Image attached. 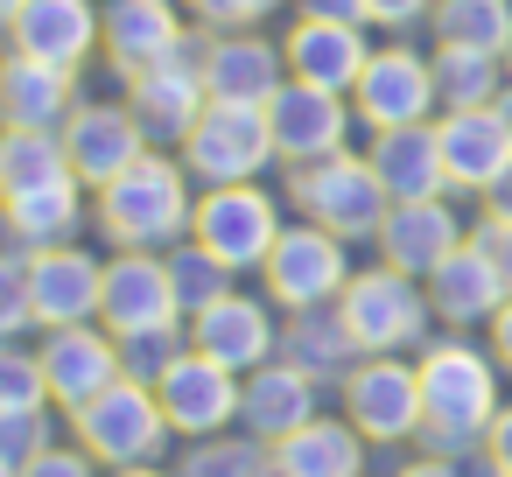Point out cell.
I'll use <instances>...</instances> for the list:
<instances>
[{
	"instance_id": "6f0895ef",
	"label": "cell",
	"mask_w": 512,
	"mask_h": 477,
	"mask_svg": "<svg viewBox=\"0 0 512 477\" xmlns=\"http://www.w3.org/2000/svg\"><path fill=\"white\" fill-rule=\"evenodd\" d=\"M484 477H505V470H484Z\"/></svg>"
},
{
	"instance_id": "f5cc1de1",
	"label": "cell",
	"mask_w": 512,
	"mask_h": 477,
	"mask_svg": "<svg viewBox=\"0 0 512 477\" xmlns=\"http://www.w3.org/2000/svg\"><path fill=\"white\" fill-rule=\"evenodd\" d=\"M22 8H29V0H0V29H8V22H15Z\"/></svg>"
},
{
	"instance_id": "ee69618b",
	"label": "cell",
	"mask_w": 512,
	"mask_h": 477,
	"mask_svg": "<svg viewBox=\"0 0 512 477\" xmlns=\"http://www.w3.org/2000/svg\"><path fill=\"white\" fill-rule=\"evenodd\" d=\"M484 456H491V470H505V477H512V407H498V414H491V428H484Z\"/></svg>"
},
{
	"instance_id": "7a4b0ae2",
	"label": "cell",
	"mask_w": 512,
	"mask_h": 477,
	"mask_svg": "<svg viewBox=\"0 0 512 477\" xmlns=\"http://www.w3.org/2000/svg\"><path fill=\"white\" fill-rule=\"evenodd\" d=\"M414 372H421V435H414L421 456L463 463L470 449H484V428L498 414V358H484L463 337H442L421 344Z\"/></svg>"
},
{
	"instance_id": "7402d4cb",
	"label": "cell",
	"mask_w": 512,
	"mask_h": 477,
	"mask_svg": "<svg viewBox=\"0 0 512 477\" xmlns=\"http://www.w3.org/2000/svg\"><path fill=\"white\" fill-rule=\"evenodd\" d=\"M281 57H288V78L302 85H323V92H351L365 57H372V36L365 22H316V15H295L281 29Z\"/></svg>"
},
{
	"instance_id": "f6af8a7d",
	"label": "cell",
	"mask_w": 512,
	"mask_h": 477,
	"mask_svg": "<svg viewBox=\"0 0 512 477\" xmlns=\"http://www.w3.org/2000/svg\"><path fill=\"white\" fill-rule=\"evenodd\" d=\"M295 15H316V22H365V0H288ZM372 29V22H365Z\"/></svg>"
},
{
	"instance_id": "c3c4849f",
	"label": "cell",
	"mask_w": 512,
	"mask_h": 477,
	"mask_svg": "<svg viewBox=\"0 0 512 477\" xmlns=\"http://www.w3.org/2000/svg\"><path fill=\"white\" fill-rule=\"evenodd\" d=\"M491 358H498V372H512V302L491 316Z\"/></svg>"
},
{
	"instance_id": "cb8c5ba5",
	"label": "cell",
	"mask_w": 512,
	"mask_h": 477,
	"mask_svg": "<svg viewBox=\"0 0 512 477\" xmlns=\"http://www.w3.org/2000/svg\"><path fill=\"white\" fill-rule=\"evenodd\" d=\"M463 239H470V232H463L456 204H449V197H421V204H393L372 246H379V260H386V267H400V274L428 281V274H435Z\"/></svg>"
},
{
	"instance_id": "60d3db41",
	"label": "cell",
	"mask_w": 512,
	"mask_h": 477,
	"mask_svg": "<svg viewBox=\"0 0 512 477\" xmlns=\"http://www.w3.org/2000/svg\"><path fill=\"white\" fill-rule=\"evenodd\" d=\"M274 8H281V0H183V15H190L197 29H211V36H225V29H260Z\"/></svg>"
},
{
	"instance_id": "8992f818",
	"label": "cell",
	"mask_w": 512,
	"mask_h": 477,
	"mask_svg": "<svg viewBox=\"0 0 512 477\" xmlns=\"http://www.w3.org/2000/svg\"><path fill=\"white\" fill-rule=\"evenodd\" d=\"M281 225H288V197H274L267 183H211V190H197L190 239L211 260H225L232 274H260Z\"/></svg>"
},
{
	"instance_id": "8fae6325",
	"label": "cell",
	"mask_w": 512,
	"mask_h": 477,
	"mask_svg": "<svg viewBox=\"0 0 512 477\" xmlns=\"http://www.w3.org/2000/svg\"><path fill=\"white\" fill-rule=\"evenodd\" d=\"M351 113L365 134H393V127H428L435 106V71L414 43H379L351 85Z\"/></svg>"
},
{
	"instance_id": "8d00e7d4",
	"label": "cell",
	"mask_w": 512,
	"mask_h": 477,
	"mask_svg": "<svg viewBox=\"0 0 512 477\" xmlns=\"http://www.w3.org/2000/svg\"><path fill=\"white\" fill-rule=\"evenodd\" d=\"M183 351H190V323H162V330L120 337V365H127V379H141V386H155Z\"/></svg>"
},
{
	"instance_id": "1f68e13d",
	"label": "cell",
	"mask_w": 512,
	"mask_h": 477,
	"mask_svg": "<svg viewBox=\"0 0 512 477\" xmlns=\"http://www.w3.org/2000/svg\"><path fill=\"white\" fill-rule=\"evenodd\" d=\"M428 71H435V106H442V113L498 106V92L512 85V78H505V57H498V50H463V43H435Z\"/></svg>"
},
{
	"instance_id": "bcb514c9",
	"label": "cell",
	"mask_w": 512,
	"mask_h": 477,
	"mask_svg": "<svg viewBox=\"0 0 512 477\" xmlns=\"http://www.w3.org/2000/svg\"><path fill=\"white\" fill-rule=\"evenodd\" d=\"M470 239H484L491 253H498V267H505V281H512V225H498V218H484Z\"/></svg>"
},
{
	"instance_id": "f907efd6",
	"label": "cell",
	"mask_w": 512,
	"mask_h": 477,
	"mask_svg": "<svg viewBox=\"0 0 512 477\" xmlns=\"http://www.w3.org/2000/svg\"><path fill=\"white\" fill-rule=\"evenodd\" d=\"M106 477H176V470H162V463H134V470H106Z\"/></svg>"
},
{
	"instance_id": "f35d334b",
	"label": "cell",
	"mask_w": 512,
	"mask_h": 477,
	"mask_svg": "<svg viewBox=\"0 0 512 477\" xmlns=\"http://www.w3.org/2000/svg\"><path fill=\"white\" fill-rule=\"evenodd\" d=\"M57 407H0V463H15V470H29L50 442H57V421H50Z\"/></svg>"
},
{
	"instance_id": "b9f144b4",
	"label": "cell",
	"mask_w": 512,
	"mask_h": 477,
	"mask_svg": "<svg viewBox=\"0 0 512 477\" xmlns=\"http://www.w3.org/2000/svg\"><path fill=\"white\" fill-rule=\"evenodd\" d=\"M22 477H106V463H99L92 449H78V442H50Z\"/></svg>"
},
{
	"instance_id": "ac0fdd59",
	"label": "cell",
	"mask_w": 512,
	"mask_h": 477,
	"mask_svg": "<svg viewBox=\"0 0 512 477\" xmlns=\"http://www.w3.org/2000/svg\"><path fill=\"white\" fill-rule=\"evenodd\" d=\"M99 288H106V260L92 246H43L29 253V302H36V330H64V323H99Z\"/></svg>"
},
{
	"instance_id": "5bb4252c",
	"label": "cell",
	"mask_w": 512,
	"mask_h": 477,
	"mask_svg": "<svg viewBox=\"0 0 512 477\" xmlns=\"http://www.w3.org/2000/svg\"><path fill=\"white\" fill-rule=\"evenodd\" d=\"M190 351L232 365V372H260L267 358H281V309L267 295H246V288H225L211 309L190 316Z\"/></svg>"
},
{
	"instance_id": "9a60e30c",
	"label": "cell",
	"mask_w": 512,
	"mask_h": 477,
	"mask_svg": "<svg viewBox=\"0 0 512 477\" xmlns=\"http://www.w3.org/2000/svg\"><path fill=\"white\" fill-rule=\"evenodd\" d=\"M43 379H50V407L57 414H78L85 400H99L106 386L127 379L120 365V337L106 323H64V330H43Z\"/></svg>"
},
{
	"instance_id": "d590c367",
	"label": "cell",
	"mask_w": 512,
	"mask_h": 477,
	"mask_svg": "<svg viewBox=\"0 0 512 477\" xmlns=\"http://www.w3.org/2000/svg\"><path fill=\"white\" fill-rule=\"evenodd\" d=\"M162 260H169V288H176V309H183V323H190L197 309H211L225 288H239V274H232L225 260H211L197 239H176Z\"/></svg>"
},
{
	"instance_id": "681fc988",
	"label": "cell",
	"mask_w": 512,
	"mask_h": 477,
	"mask_svg": "<svg viewBox=\"0 0 512 477\" xmlns=\"http://www.w3.org/2000/svg\"><path fill=\"white\" fill-rule=\"evenodd\" d=\"M484 218H498V225H512V169L484 190Z\"/></svg>"
},
{
	"instance_id": "9f6ffc18",
	"label": "cell",
	"mask_w": 512,
	"mask_h": 477,
	"mask_svg": "<svg viewBox=\"0 0 512 477\" xmlns=\"http://www.w3.org/2000/svg\"><path fill=\"white\" fill-rule=\"evenodd\" d=\"M505 78H512V43H505Z\"/></svg>"
},
{
	"instance_id": "603a6c76",
	"label": "cell",
	"mask_w": 512,
	"mask_h": 477,
	"mask_svg": "<svg viewBox=\"0 0 512 477\" xmlns=\"http://www.w3.org/2000/svg\"><path fill=\"white\" fill-rule=\"evenodd\" d=\"M78 71H57L43 57L8 50L0 57V127H29V134H64V120L78 113Z\"/></svg>"
},
{
	"instance_id": "3957f363",
	"label": "cell",
	"mask_w": 512,
	"mask_h": 477,
	"mask_svg": "<svg viewBox=\"0 0 512 477\" xmlns=\"http://www.w3.org/2000/svg\"><path fill=\"white\" fill-rule=\"evenodd\" d=\"M281 197H288L295 218L337 232L344 246L379 239V225H386V211H393V197H386L379 169L365 162V148H344V155H323V162L288 169V176H281Z\"/></svg>"
},
{
	"instance_id": "5b68a950",
	"label": "cell",
	"mask_w": 512,
	"mask_h": 477,
	"mask_svg": "<svg viewBox=\"0 0 512 477\" xmlns=\"http://www.w3.org/2000/svg\"><path fill=\"white\" fill-rule=\"evenodd\" d=\"M176 155L197 176V190H211V183H267V169H281L267 106H246V99H211Z\"/></svg>"
},
{
	"instance_id": "11a10c76",
	"label": "cell",
	"mask_w": 512,
	"mask_h": 477,
	"mask_svg": "<svg viewBox=\"0 0 512 477\" xmlns=\"http://www.w3.org/2000/svg\"><path fill=\"white\" fill-rule=\"evenodd\" d=\"M0 477H22V470H15V463H0Z\"/></svg>"
},
{
	"instance_id": "4dcf8cb0",
	"label": "cell",
	"mask_w": 512,
	"mask_h": 477,
	"mask_svg": "<svg viewBox=\"0 0 512 477\" xmlns=\"http://www.w3.org/2000/svg\"><path fill=\"white\" fill-rule=\"evenodd\" d=\"M281 358L302 365L316 386H344V372H351L365 351H358V337L344 330V316H337V302H330V309H288V316H281Z\"/></svg>"
},
{
	"instance_id": "4fadbf2b",
	"label": "cell",
	"mask_w": 512,
	"mask_h": 477,
	"mask_svg": "<svg viewBox=\"0 0 512 477\" xmlns=\"http://www.w3.org/2000/svg\"><path fill=\"white\" fill-rule=\"evenodd\" d=\"M239 393H246V372H232V365H218L204 351H183L155 379V400H162L176 442H204V435L239 428Z\"/></svg>"
},
{
	"instance_id": "74e56055",
	"label": "cell",
	"mask_w": 512,
	"mask_h": 477,
	"mask_svg": "<svg viewBox=\"0 0 512 477\" xmlns=\"http://www.w3.org/2000/svg\"><path fill=\"white\" fill-rule=\"evenodd\" d=\"M0 407H50V379H43V351L8 337L0 344Z\"/></svg>"
},
{
	"instance_id": "d6a6232c",
	"label": "cell",
	"mask_w": 512,
	"mask_h": 477,
	"mask_svg": "<svg viewBox=\"0 0 512 477\" xmlns=\"http://www.w3.org/2000/svg\"><path fill=\"white\" fill-rule=\"evenodd\" d=\"M71 155L57 134H29V127H0V204H15L29 190H50V183H71Z\"/></svg>"
},
{
	"instance_id": "4316f807",
	"label": "cell",
	"mask_w": 512,
	"mask_h": 477,
	"mask_svg": "<svg viewBox=\"0 0 512 477\" xmlns=\"http://www.w3.org/2000/svg\"><path fill=\"white\" fill-rule=\"evenodd\" d=\"M316 414H323V386H316L302 365L267 358L260 372H246V393H239V428H246V435L281 442V435H295V428L316 421Z\"/></svg>"
},
{
	"instance_id": "7bdbcfd3",
	"label": "cell",
	"mask_w": 512,
	"mask_h": 477,
	"mask_svg": "<svg viewBox=\"0 0 512 477\" xmlns=\"http://www.w3.org/2000/svg\"><path fill=\"white\" fill-rule=\"evenodd\" d=\"M428 15H435V0H365V22L386 29V36H400V29L428 22Z\"/></svg>"
},
{
	"instance_id": "ab89813d",
	"label": "cell",
	"mask_w": 512,
	"mask_h": 477,
	"mask_svg": "<svg viewBox=\"0 0 512 477\" xmlns=\"http://www.w3.org/2000/svg\"><path fill=\"white\" fill-rule=\"evenodd\" d=\"M36 330V302H29V253L0 246V344Z\"/></svg>"
},
{
	"instance_id": "d6986e66",
	"label": "cell",
	"mask_w": 512,
	"mask_h": 477,
	"mask_svg": "<svg viewBox=\"0 0 512 477\" xmlns=\"http://www.w3.org/2000/svg\"><path fill=\"white\" fill-rule=\"evenodd\" d=\"M99 323H106L113 337H134V330L183 323V309H176V288H169V260H162V253H106Z\"/></svg>"
},
{
	"instance_id": "ba28073f",
	"label": "cell",
	"mask_w": 512,
	"mask_h": 477,
	"mask_svg": "<svg viewBox=\"0 0 512 477\" xmlns=\"http://www.w3.org/2000/svg\"><path fill=\"white\" fill-rule=\"evenodd\" d=\"M204 57H211V29H190L162 64L120 78V99L134 106L148 148H183V134L197 127V113L211 106V85H204Z\"/></svg>"
},
{
	"instance_id": "836d02e7",
	"label": "cell",
	"mask_w": 512,
	"mask_h": 477,
	"mask_svg": "<svg viewBox=\"0 0 512 477\" xmlns=\"http://www.w3.org/2000/svg\"><path fill=\"white\" fill-rule=\"evenodd\" d=\"M176 477H281V470H274V442H260L246 428H225V435L183 442Z\"/></svg>"
},
{
	"instance_id": "f546056e",
	"label": "cell",
	"mask_w": 512,
	"mask_h": 477,
	"mask_svg": "<svg viewBox=\"0 0 512 477\" xmlns=\"http://www.w3.org/2000/svg\"><path fill=\"white\" fill-rule=\"evenodd\" d=\"M365 435L344 421V414H316L302 421L295 435L274 442V470L281 477H365Z\"/></svg>"
},
{
	"instance_id": "44dd1931",
	"label": "cell",
	"mask_w": 512,
	"mask_h": 477,
	"mask_svg": "<svg viewBox=\"0 0 512 477\" xmlns=\"http://www.w3.org/2000/svg\"><path fill=\"white\" fill-rule=\"evenodd\" d=\"M0 36L22 57H43L57 71H85L99 57V0H29Z\"/></svg>"
},
{
	"instance_id": "db71d44e",
	"label": "cell",
	"mask_w": 512,
	"mask_h": 477,
	"mask_svg": "<svg viewBox=\"0 0 512 477\" xmlns=\"http://www.w3.org/2000/svg\"><path fill=\"white\" fill-rule=\"evenodd\" d=\"M0 246H8V211H0Z\"/></svg>"
},
{
	"instance_id": "83f0119b",
	"label": "cell",
	"mask_w": 512,
	"mask_h": 477,
	"mask_svg": "<svg viewBox=\"0 0 512 477\" xmlns=\"http://www.w3.org/2000/svg\"><path fill=\"white\" fill-rule=\"evenodd\" d=\"M365 162L379 169V183H386V197H393V204L449 197V176H442V148H435V120H428V127H393V134H372Z\"/></svg>"
},
{
	"instance_id": "680465c9",
	"label": "cell",
	"mask_w": 512,
	"mask_h": 477,
	"mask_svg": "<svg viewBox=\"0 0 512 477\" xmlns=\"http://www.w3.org/2000/svg\"><path fill=\"white\" fill-rule=\"evenodd\" d=\"M505 8H512V0H505Z\"/></svg>"
},
{
	"instance_id": "e575fe53",
	"label": "cell",
	"mask_w": 512,
	"mask_h": 477,
	"mask_svg": "<svg viewBox=\"0 0 512 477\" xmlns=\"http://www.w3.org/2000/svg\"><path fill=\"white\" fill-rule=\"evenodd\" d=\"M435 43H463V50H498L512 43V8L505 0H435Z\"/></svg>"
},
{
	"instance_id": "30bf717a",
	"label": "cell",
	"mask_w": 512,
	"mask_h": 477,
	"mask_svg": "<svg viewBox=\"0 0 512 477\" xmlns=\"http://www.w3.org/2000/svg\"><path fill=\"white\" fill-rule=\"evenodd\" d=\"M337 414L372 442V449H400L421 435V372L393 351V358H358L337 386Z\"/></svg>"
},
{
	"instance_id": "277c9868",
	"label": "cell",
	"mask_w": 512,
	"mask_h": 477,
	"mask_svg": "<svg viewBox=\"0 0 512 477\" xmlns=\"http://www.w3.org/2000/svg\"><path fill=\"white\" fill-rule=\"evenodd\" d=\"M64 428H71V442H78V449H92L106 470L162 463V456H169V442H176V428H169V414H162L155 386H141V379L106 386L99 400H85L78 414H64Z\"/></svg>"
},
{
	"instance_id": "6da1fadb",
	"label": "cell",
	"mask_w": 512,
	"mask_h": 477,
	"mask_svg": "<svg viewBox=\"0 0 512 477\" xmlns=\"http://www.w3.org/2000/svg\"><path fill=\"white\" fill-rule=\"evenodd\" d=\"M190 218H197V176L183 169L176 148H148L127 176L92 190V225L113 253H169L176 239H190Z\"/></svg>"
},
{
	"instance_id": "52a82bcc",
	"label": "cell",
	"mask_w": 512,
	"mask_h": 477,
	"mask_svg": "<svg viewBox=\"0 0 512 477\" xmlns=\"http://www.w3.org/2000/svg\"><path fill=\"white\" fill-rule=\"evenodd\" d=\"M337 316H344V330L358 337L365 358L414 351V344L428 337V323H435L428 281H414V274H400V267H386V260H379V267H358V274L344 281Z\"/></svg>"
},
{
	"instance_id": "e0dca14e",
	"label": "cell",
	"mask_w": 512,
	"mask_h": 477,
	"mask_svg": "<svg viewBox=\"0 0 512 477\" xmlns=\"http://www.w3.org/2000/svg\"><path fill=\"white\" fill-rule=\"evenodd\" d=\"M197 22L183 15V0H99V57L113 78H134L162 64Z\"/></svg>"
},
{
	"instance_id": "ffe728a7",
	"label": "cell",
	"mask_w": 512,
	"mask_h": 477,
	"mask_svg": "<svg viewBox=\"0 0 512 477\" xmlns=\"http://www.w3.org/2000/svg\"><path fill=\"white\" fill-rule=\"evenodd\" d=\"M505 302H512V281H505V267H498V253H491L484 239H463V246L428 274V309H435L449 330L491 323Z\"/></svg>"
},
{
	"instance_id": "d4e9b609",
	"label": "cell",
	"mask_w": 512,
	"mask_h": 477,
	"mask_svg": "<svg viewBox=\"0 0 512 477\" xmlns=\"http://www.w3.org/2000/svg\"><path fill=\"white\" fill-rule=\"evenodd\" d=\"M435 148H442V176L449 190H470L484 197L505 169H512V134L491 106H470V113H442L435 120Z\"/></svg>"
},
{
	"instance_id": "f1b7e54d",
	"label": "cell",
	"mask_w": 512,
	"mask_h": 477,
	"mask_svg": "<svg viewBox=\"0 0 512 477\" xmlns=\"http://www.w3.org/2000/svg\"><path fill=\"white\" fill-rule=\"evenodd\" d=\"M8 211V246L15 253H43V246H71L85 225H92V190L71 176V183H50V190H29Z\"/></svg>"
},
{
	"instance_id": "2e32d148",
	"label": "cell",
	"mask_w": 512,
	"mask_h": 477,
	"mask_svg": "<svg viewBox=\"0 0 512 477\" xmlns=\"http://www.w3.org/2000/svg\"><path fill=\"white\" fill-rule=\"evenodd\" d=\"M57 141H64V155H71V169H78L85 190H106L113 176H127L148 155V134H141V120H134L127 99H78V113L64 120Z\"/></svg>"
},
{
	"instance_id": "91938a15",
	"label": "cell",
	"mask_w": 512,
	"mask_h": 477,
	"mask_svg": "<svg viewBox=\"0 0 512 477\" xmlns=\"http://www.w3.org/2000/svg\"><path fill=\"white\" fill-rule=\"evenodd\" d=\"M0 57H8V50H0Z\"/></svg>"
},
{
	"instance_id": "9c48e42d",
	"label": "cell",
	"mask_w": 512,
	"mask_h": 477,
	"mask_svg": "<svg viewBox=\"0 0 512 477\" xmlns=\"http://www.w3.org/2000/svg\"><path fill=\"white\" fill-rule=\"evenodd\" d=\"M351 274H358V267H351V246H344L337 232H323V225H309V218H288L281 239H274V253H267V267H260V295H267L281 316H288V309H330Z\"/></svg>"
},
{
	"instance_id": "816d5d0a",
	"label": "cell",
	"mask_w": 512,
	"mask_h": 477,
	"mask_svg": "<svg viewBox=\"0 0 512 477\" xmlns=\"http://www.w3.org/2000/svg\"><path fill=\"white\" fill-rule=\"evenodd\" d=\"M491 113H498V120H505V134H512V85L498 92V106H491Z\"/></svg>"
},
{
	"instance_id": "484cf974",
	"label": "cell",
	"mask_w": 512,
	"mask_h": 477,
	"mask_svg": "<svg viewBox=\"0 0 512 477\" xmlns=\"http://www.w3.org/2000/svg\"><path fill=\"white\" fill-rule=\"evenodd\" d=\"M204 85H211V99H246V106H267V99L288 85L281 36H260V29H225V36H211Z\"/></svg>"
},
{
	"instance_id": "7c38bea8",
	"label": "cell",
	"mask_w": 512,
	"mask_h": 477,
	"mask_svg": "<svg viewBox=\"0 0 512 477\" xmlns=\"http://www.w3.org/2000/svg\"><path fill=\"white\" fill-rule=\"evenodd\" d=\"M267 127H274V155H281V169H302V162L344 155L358 113H351V92H323V85L288 78V85L267 99Z\"/></svg>"
},
{
	"instance_id": "7dc6e473",
	"label": "cell",
	"mask_w": 512,
	"mask_h": 477,
	"mask_svg": "<svg viewBox=\"0 0 512 477\" xmlns=\"http://www.w3.org/2000/svg\"><path fill=\"white\" fill-rule=\"evenodd\" d=\"M393 477H463V463H449V456H407Z\"/></svg>"
}]
</instances>
